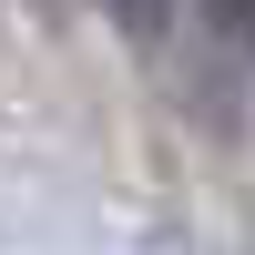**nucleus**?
<instances>
[{
	"mask_svg": "<svg viewBox=\"0 0 255 255\" xmlns=\"http://www.w3.org/2000/svg\"><path fill=\"white\" fill-rule=\"evenodd\" d=\"M204 10H215V31L235 41V51H255V0H204Z\"/></svg>",
	"mask_w": 255,
	"mask_h": 255,
	"instance_id": "f257e3e1",
	"label": "nucleus"
},
{
	"mask_svg": "<svg viewBox=\"0 0 255 255\" xmlns=\"http://www.w3.org/2000/svg\"><path fill=\"white\" fill-rule=\"evenodd\" d=\"M102 10H113L133 41H153V31H163V0H102Z\"/></svg>",
	"mask_w": 255,
	"mask_h": 255,
	"instance_id": "f03ea898",
	"label": "nucleus"
}]
</instances>
